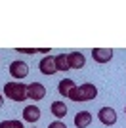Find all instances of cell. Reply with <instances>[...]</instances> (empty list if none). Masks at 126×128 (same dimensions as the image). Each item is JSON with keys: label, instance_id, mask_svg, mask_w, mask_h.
<instances>
[{"label": "cell", "instance_id": "1", "mask_svg": "<svg viewBox=\"0 0 126 128\" xmlns=\"http://www.w3.org/2000/svg\"><path fill=\"white\" fill-rule=\"evenodd\" d=\"M4 96L14 102H25L27 100V84L21 82H6L4 84Z\"/></svg>", "mask_w": 126, "mask_h": 128}, {"label": "cell", "instance_id": "2", "mask_svg": "<svg viewBox=\"0 0 126 128\" xmlns=\"http://www.w3.org/2000/svg\"><path fill=\"white\" fill-rule=\"evenodd\" d=\"M44 96H46V86L44 84H40V82L27 84V100L38 102V100H44Z\"/></svg>", "mask_w": 126, "mask_h": 128}, {"label": "cell", "instance_id": "3", "mask_svg": "<svg viewBox=\"0 0 126 128\" xmlns=\"http://www.w3.org/2000/svg\"><path fill=\"white\" fill-rule=\"evenodd\" d=\"M10 75L14 76V78H17V80L25 78V76L29 75V65H27L25 61H21V59L12 61L10 63Z\"/></svg>", "mask_w": 126, "mask_h": 128}, {"label": "cell", "instance_id": "4", "mask_svg": "<svg viewBox=\"0 0 126 128\" xmlns=\"http://www.w3.org/2000/svg\"><path fill=\"white\" fill-rule=\"evenodd\" d=\"M98 118H100V122L105 124V126H113L116 122V113L113 107H101L100 111H98Z\"/></svg>", "mask_w": 126, "mask_h": 128}, {"label": "cell", "instance_id": "5", "mask_svg": "<svg viewBox=\"0 0 126 128\" xmlns=\"http://www.w3.org/2000/svg\"><path fill=\"white\" fill-rule=\"evenodd\" d=\"M38 67H40V73H42V75H56V73H58L56 58H54V56H46V58H42L40 63H38Z\"/></svg>", "mask_w": 126, "mask_h": 128}, {"label": "cell", "instance_id": "6", "mask_svg": "<svg viewBox=\"0 0 126 128\" xmlns=\"http://www.w3.org/2000/svg\"><path fill=\"white\" fill-rule=\"evenodd\" d=\"M78 96H80V102H92V100H96V96H98V88H96L94 84L86 82V84L78 86Z\"/></svg>", "mask_w": 126, "mask_h": 128}, {"label": "cell", "instance_id": "7", "mask_svg": "<svg viewBox=\"0 0 126 128\" xmlns=\"http://www.w3.org/2000/svg\"><path fill=\"white\" fill-rule=\"evenodd\" d=\"M92 58H94V61H98V63H107V61H111V58H113V50L111 48H94L92 50Z\"/></svg>", "mask_w": 126, "mask_h": 128}, {"label": "cell", "instance_id": "8", "mask_svg": "<svg viewBox=\"0 0 126 128\" xmlns=\"http://www.w3.org/2000/svg\"><path fill=\"white\" fill-rule=\"evenodd\" d=\"M67 61H69V67L71 69H82L84 65H86V58H84L80 52H71L67 54Z\"/></svg>", "mask_w": 126, "mask_h": 128}, {"label": "cell", "instance_id": "9", "mask_svg": "<svg viewBox=\"0 0 126 128\" xmlns=\"http://www.w3.org/2000/svg\"><path fill=\"white\" fill-rule=\"evenodd\" d=\"M92 124V115L88 111H78L74 115V126L76 128H88Z\"/></svg>", "mask_w": 126, "mask_h": 128}, {"label": "cell", "instance_id": "10", "mask_svg": "<svg viewBox=\"0 0 126 128\" xmlns=\"http://www.w3.org/2000/svg\"><path fill=\"white\" fill-rule=\"evenodd\" d=\"M23 118H25L27 122H36L38 118H40V109L36 105H27L23 109Z\"/></svg>", "mask_w": 126, "mask_h": 128}, {"label": "cell", "instance_id": "11", "mask_svg": "<svg viewBox=\"0 0 126 128\" xmlns=\"http://www.w3.org/2000/svg\"><path fill=\"white\" fill-rule=\"evenodd\" d=\"M74 86H76V84H74L71 78H63L61 82H58V92L61 94L63 98H69V92L73 90Z\"/></svg>", "mask_w": 126, "mask_h": 128}, {"label": "cell", "instance_id": "12", "mask_svg": "<svg viewBox=\"0 0 126 128\" xmlns=\"http://www.w3.org/2000/svg\"><path fill=\"white\" fill-rule=\"evenodd\" d=\"M50 109H52V115L58 118V120L67 115V105H65L63 102H54L52 105H50Z\"/></svg>", "mask_w": 126, "mask_h": 128}, {"label": "cell", "instance_id": "13", "mask_svg": "<svg viewBox=\"0 0 126 128\" xmlns=\"http://www.w3.org/2000/svg\"><path fill=\"white\" fill-rule=\"evenodd\" d=\"M56 58V67H58V71H69L71 67H69V61H67V56H63V54H59V56H54Z\"/></svg>", "mask_w": 126, "mask_h": 128}, {"label": "cell", "instance_id": "14", "mask_svg": "<svg viewBox=\"0 0 126 128\" xmlns=\"http://www.w3.org/2000/svg\"><path fill=\"white\" fill-rule=\"evenodd\" d=\"M0 128H23V122L21 120H2L0 122Z\"/></svg>", "mask_w": 126, "mask_h": 128}, {"label": "cell", "instance_id": "15", "mask_svg": "<svg viewBox=\"0 0 126 128\" xmlns=\"http://www.w3.org/2000/svg\"><path fill=\"white\" fill-rule=\"evenodd\" d=\"M69 100H71V102H80V96H78V86H74L73 90L69 92Z\"/></svg>", "mask_w": 126, "mask_h": 128}, {"label": "cell", "instance_id": "16", "mask_svg": "<svg viewBox=\"0 0 126 128\" xmlns=\"http://www.w3.org/2000/svg\"><path fill=\"white\" fill-rule=\"evenodd\" d=\"M48 128H67V126H65V122H61V120H54V122L48 124Z\"/></svg>", "mask_w": 126, "mask_h": 128}, {"label": "cell", "instance_id": "17", "mask_svg": "<svg viewBox=\"0 0 126 128\" xmlns=\"http://www.w3.org/2000/svg\"><path fill=\"white\" fill-rule=\"evenodd\" d=\"M17 52H19V54H29V56H32V54H36V50H34V48H17Z\"/></svg>", "mask_w": 126, "mask_h": 128}, {"label": "cell", "instance_id": "18", "mask_svg": "<svg viewBox=\"0 0 126 128\" xmlns=\"http://www.w3.org/2000/svg\"><path fill=\"white\" fill-rule=\"evenodd\" d=\"M2 103H4V100H2V94H0V109H2Z\"/></svg>", "mask_w": 126, "mask_h": 128}, {"label": "cell", "instance_id": "19", "mask_svg": "<svg viewBox=\"0 0 126 128\" xmlns=\"http://www.w3.org/2000/svg\"><path fill=\"white\" fill-rule=\"evenodd\" d=\"M124 111H126V107H124Z\"/></svg>", "mask_w": 126, "mask_h": 128}, {"label": "cell", "instance_id": "20", "mask_svg": "<svg viewBox=\"0 0 126 128\" xmlns=\"http://www.w3.org/2000/svg\"><path fill=\"white\" fill-rule=\"evenodd\" d=\"M32 128H34V126H32Z\"/></svg>", "mask_w": 126, "mask_h": 128}]
</instances>
